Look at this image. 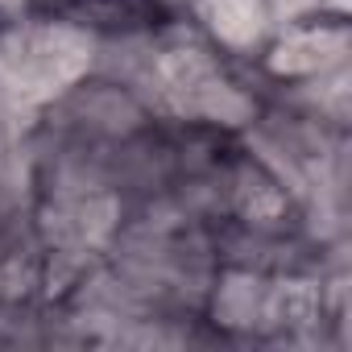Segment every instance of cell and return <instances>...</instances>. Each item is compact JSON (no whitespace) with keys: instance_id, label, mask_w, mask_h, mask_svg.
<instances>
[{"instance_id":"cell-1","label":"cell","mask_w":352,"mask_h":352,"mask_svg":"<svg viewBox=\"0 0 352 352\" xmlns=\"http://www.w3.org/2000/svg\"><path fill=\"white\" fill-rule=\"evenodd\" d=\"M153 83H157L162 100L179 116H187L191 124L228 133V129H245L257 116L253 91H245L232 79L228 58H220L199 38L166 42L153 58Z\"/></svg>"},{"instance_id":"cell-2","label":"cell","mask_w":352,"mask_h":352,"mask_svg":"<svg viewBox=\"0 0 352 352\" xmlns=\"http://www.w3.org/2000/svg\"><path fill=\"white\" fill-rule=\"evenodd\" d=\"M352 25L340 9H323L274 30L270 46L257 54L253 71L278 87H319L348 67Z\"/></svg>"},{"instance_id":"cell-3","label":"cell","mask_w":352,"mask_h":352,"mask_svg":"<svg viewBox=\"0 0 352 352\" xmlns=\"http://www.w3.org/2000/svg\"><path fill=\"white\" fill-rule=\"evenodd\" d=\"M25 13L79 38H153L170 30L166 0H25Z\"/></svg>"},{"instance_id":"cell-4","label":"cell","mask_w":352,"mask_h":352,"mask_svg":"<svg viewBox=\"0 0 352 352\" xmlns=\"http://www.w3.org/2000/svg\"><path fill=\"white\" fill-rule=\"evenodd\" d=\"M191 30L228 63H257L278 21L265 0H187Z\"/></svg>"},{"instance_id":"cell-5","label":"cell","mask_w":352,"mask_h":352,"mask_svg":"<svg viewBox=\"0 0 352 352\" xmlns=\"http://www.w3.org/2000/svg\"><path fill=\"white\" fill-rule=\"evenodd\" d=\"M228 195H232V212L245 228L261 232V236H274V232H286L290 220H294V204H290V191L278 174L257 162V157H236L232 170H228Z\"/></svg>"},{"instance_id":"cell-6","label":"cell","mask_w":352,"mask_h":352,"mask_svg":"<svg viewBox=\"0 0 352 352\" xmlns=\"http://www.w3.org/2000/svg\"><path fill=\"white\" fill-rule=\"evenodd\" d=\"M265 5H270L274 21L286 25V21H298V17H311V13L331 9V0H265Z\"/></svg>"}]
</instances>
